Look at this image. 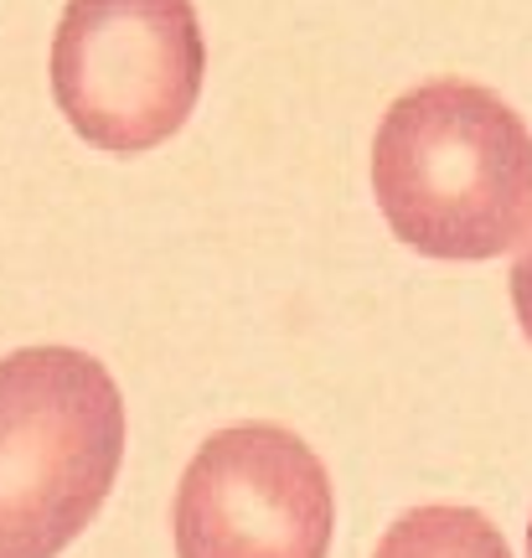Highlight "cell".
Here are the masks:
<instances>
[{"label":"cell","instance_id":"8992f818","mask_svg":"<svg viewBox=\"0 0 532 558\" xmlns=\"http://www.w3.org/2000/svg\"><path fill=\"white\" fill-rule=\"evenodd\" d=\"M512 305H517V320L532 341V233L517 243V264H512Z\"/></svg>","mask_w":532,"mask_h":558},{"label":"cell","instance_id":"277c9868","mask_svg":"<svg viewBox=\"0 0 532 558\" xmlns=\"http://www.w3.org/2000/svg\"><path fill=\"white\" fill-rule=\"evenodd\" d=\"M331 533V476L285 424H228L181 471L177 558H326Z\"/></svg>","mask_w":532,"mask_h":558},{"label":"cell","instance_id":"52a82bcc","mask_svg":"<svg viewBox=\"0 0 532 558\" xmlns=\"http://www.w3.org/2000/svg\"><path fill=\"white\" fill-rule=\"evenodd\" d=\"M528 554H532V527H528Z\"/></svg>","mask_w":532,"mask_h":558},{"label":"cell","instance_id":"7a4b0ae2","mask_svg":"<svg viewBox=\"0 0 532 558\" xmlns=\"http://www.w3.org/2000/svg\"><path fill=\"white\" fill-rule=\"evenodd\" d=\"M114 373L78 347L0 357V558H58L99 518L124 460Z\"/></svg>","mask_w":532,"mask_h":558},{"label":"cell","instance_id":"3957f363","mask_svg":"<svg viewBox=\"0 0 532 558\" xmlns=\"http://www.w3.org/2000/svg\"><path fill=\"white\" fill-rule=\"evenodd\" d=\"M207 73L192 0H68L52 37V99L88 145L140 156L186 124Z\"/></svg>","mask_w":532,"mask_h":558},{"label":"cell","instance_id":"5b68a950","mask_svg":"<svg viewBox=\"0 0 532 558\" xmlns=\"http://www.w3.org/2000/svg\"><path fill=\"white\" fill-rule=\"evenodd\" d=\"M373 558H512V554H507L501 527H492L486 512L430 501V507L403 512L383 533Z\"/></svg>","mask_w":532,"mask_h":558},{"label":"cell","instance_id":"6da1fadb","mask_svg":"<svg viewBox=\"0 0 532 558\" xmlns=\"http://www.w3.org/2000/svg\"><path fill=\"white\" fill-rule=\"evenodd\" d=\"M373 197L430 259H496L532 233V130L466 78L398 94L373 135Z\"/></svg>","mask_w":532,"mask_h":558}]
</instances>
